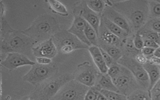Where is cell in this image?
Returning a JSON list of instances; mask_svg holds the SVG:
<instances>
[{
  "label": "cell",
  "mask_w": 160,
  "mask_h": 100,
  "mask_svg": "<svg viewBox=\"0 0 160 100\" xmlns=\"http://www.w3.org/2000/svg\"><path fill=\"white\" fill-rule=\"evenodd\" d=\"M35 62L38 64L49 65L52 63V59L45 57H37L35 58Z\"/></svg>",
  "instance_id": "e575fe53"
},
{
  "label": "cell",
  "mask_w": 160,
  "mask_h": 100,
  "mask_svg": "<svg viewBox=\"0 0 160 100\" xmlns=\"http://www.w3.org/2000/svg\"><path fill=\"white\" fill-rule=\"evenodd\" d=\"M94 85H96L100 89V91L103 89L110 91L118 92L117 88L112 81V79L108 75L107 73L102 74L99 72Z\"/></svg>",
  "instance_id": "d6986e66"
},
{
  "label": "cell",
  "mask_w": 160,
  "mask_h": 100,
  "mask_svg": "<svg viewBox=\"0 0 160 100\" xmlns=\"http://www.w3.org/2000/svg\"><path fill=\"white\" fill-rule=\"evenodd\" d=\"M155 49H156L144 46L142 48V49L141 50V54H142L143 55H144L146 57L148 58V57H149V56L153 55Z\"/></svg>",
  "instance_id": "d590c367"
},
{
  "label": "cell",
  "mask_w": 160,
  "mask_h": 100,
  "mask_svg": "<svg viewBox=\"0 0 160 100\" xmlns=\"http://www.w3.org/2000/svg\"><path fill=\"white\" fill-rule=\"evenodd\" d=\"M59 30V24L54 17L49 14H42L34 19L31 25L22 31V32L36 44L51 38Z\"/></svg>",
  "instance_id": "7a4b0ae2"
},
{
  "label": "cell",
  "mask_w": 160,
  "mask_h": 100,
  "mask_svg": "<svg viewBox=\"0 0 160 100\" xmlns=\"http://www.w3.org/2000/svg\"><path fill=\"white\" fill-rule=\"evenodd\" d=\"M1 88H0V98H1Z\"/></svg>",
  "instance_id": "f6af8a7d"
},
{
  "label": "cell",
  "mask_w": 160,
  "mask_h": 100,
  "mask_svg": "<svg viewBox=\"0 0 160 100\" xmlns=\"http://www.w3.org/2000/svg\"><path fill=\"white\" fill-rule=\"evenodd\" d=\"M88 50L92 59L95 66L97 68L98 71L102 74L107 73L108 68L104 61L100 48L98 46H90Z\"/></svg>",
  "instance_id": "e0dca14e"
},
{
  "label": "cell",
  "mask_w": 160,
  "mask_h": 100,
  "mask_svg": "<svg viewBox=\"0 0 160 100\" xmlns=\"http://www.w3.org/2000/svg\"><path fill=\"white\" fill-rule=\"evenodd\" d=\"M99 92L100 89L96 85H94L89 88L85 94L84 100H97Z\"/></svg>",
  "instance_id": "4dcf8cb0"
},
{
  "label": "cell",
  "mask_w": 160,
  "mask_h": 100,
  "mask_svg": "<svg viewBox=\"0 0 160 100\" xmlns=\"http://www.w3.org/2000/svg\"><path fill=\"white\" fill-rule=\"evenodd\" d=\"M100 92L108 99V100H128L127 96L121 94L118 92L110 91L107 90L101 89Z\"/></svg>",
  "instance_id": "f546056e"
},
{
  "label": "cell",
  "mask_w": 160,
  "mask_h": 100,
  "mask_svg": "<svg viewBox=\"0 0 160 100\" xmlns=\"http://www.w3.org/2000/svg\"><path fill=\"white\" fill-rule=\"evenodd\" d=\"M73 15L83 18L85 21L91 25L96 32H98L100 25V15L91 10L86 4V1H78L75 2L72 8Z\"/></svg>",
  "instance_id": "8fae6325"
},
{
  "label": "cell",
  "mask_w": 160,
  "mask_h": 100,
  "mask_svg": "<svg viewBox=\"0 0 160 100\" xmlns=\"http://www.w3.org/2000/svg\"><path fill=\"white\" fill-rule=\"evenodd\" d=\"M57 72V67L54 64L41 65L36 63L31 66L30 70L24 76L23 79L33 86H38L55 76Z\"/></svg>",
  "instance_id": "8992f818"
},
{
  "label": "cell",
  "mask_w": 160,
  "mask_h": 100,
  "mask_svg": "<svg viewBox=\"0 0 160 100\" xmlns=\"http://www.w3.org/2000/svg\"><path fill=\"white\" fill-rule=\"evenodd\" d=\"M128 100H152L149 91L139 88L127 96Z\"/></svg>",
  "instance_id": "d4e9b609"
},
{
  "label": "cell",
  "mask_w": 160,
  "mask_h": 100,
  "mask_svg": "<svg viewBox=\"0 0 160 100\" xmlns=\"http://www.w3.org/2000/svg\"><path fill=\"white\" fill-rule=\"evenodd\" d=\"M159 69H160V66H159Z\"/></svg>",
  "instance_id": "c3c4849f"
},
{
  "label": "cell",
  "mask_w": 160,
  "mask_h": 100,
  "mask_svg": "<svg viewBox=\"0 0 160 100\" xmlns=\"http://www.w3.org/2000/svg\"><path fill=\"white\" fill-rule=\"evenodd\" d=\"M135 60L140 64L141 65H143L146 62H148V59H147V57H146L144 55H143L142 54L139 53L138 54V55H136L134 58Z\"/></svg>",
  "instance_id": "74e56055"
},
{
  "label": "cell",
  "mask_w": 160,
  "mask_h": 100,
  "mask_svg": "<svg viewBox=\"0 0 160 100\" xmlns=\"http://www.w3.org/2000/svg\"><path fill=\"white\" fill-rule=\"evenodd\" d=\"M144 39V46L145 47H149L154 49H156L159 46L158 44H157L154 41L148 39Z\"/></svg>",
  "instance_id": "8d00e7d4"
},
{
  "label": "cell",
  "mask_w": 160,
  "mask_h": 100,
  "mask_svg": "<svg viewBox=\"0 0 160 100\" xmlns=\"http://www.w3.org/2000/svg\"><path fill=\"white\" fill-rule=\"evenodd\" d=\"M118 63L127 68L132 74L141 88L148 91L149 78L142 65L139 64L134 58L125 55H122Z\"/></svg>",
  "instance_id": "9c48e42d"
},
{
  "label": "cell",
  "mask_w": 160,
  "mask_h": 100,
  "mask_svg": "<svg viewBox=\"0 0 160 100\" xmlns=\"http://www.w3.org/2000/svg\"><path fill=\"white\" fill-rule=\"evenodd\" d=\"M105 2L126 19L134 34L144 26L149 19L148 4L146 0L105 1Z\"/></svg>",
  "instance_id": "6da1fadb"
},
{
  "label": "cell",
  "mask_w": 160,
  "mask_h": 100,
  "mask_svg": "<svg viewBox=\"0 0 160 100\" xmlns=\"http://www.w3.org/2000/svg\"><path fill=\"white\" fill-rule=\"evenodd\" d=\"M100 22L102 23L111 32L118 36L122 41L125 40L129 36H131L102 15L100 16Z\"/></svg>",
  "instance_id": "ac0fdd59"
},
{
  "label": "cell",
  "mask_w": 160,
  "mask_h": 100,
  "mask_svg": "<svg viewBox=\"0 0 160 100\" xmlns=\"http://www.w3.org/2000/svg\"><path fill=\"white\" fill-rule=\"evenodd\" d=\"M32 51L35 58L45 57L50 59L55 57L58 53L57 48L52 38H49L39 42L36 46H34L32 48Z\"/></svg>",
  "instance_id": "5bb4252c"
},
{
  "label": "cell",
  "mask_w": 160,
  "mask_h": 100,
  "mask_svg": "<svg viewBox=\"0 0 160 100\" xmlns=\"http://www.w3.org/2000/svg\"><path fill=\"white\" fill-rule=\"evenodd\" d=\"M133 35L129 36L123 41V45L121 48L123 55L134 58L136 55L141 53V51L137 49L133 43Z\"/></svg>",
  "instance_id": "44dd1931"
},
{
  "label": "cell",
  "mask_w": 160,
  "mask_h": 100,
  "mask_svg": "<svg viewBox=\"0 0 160 100\" xmlns=\"http://www.w3.org/2000/svg\"><path fill=\"white\" fill-rule=\"evenodd\" d=\"M98 42H101L108 45L115 46L121 49L123 45V41L118 36L111 32L106 28L100 22L98 32Z\"/></svg>",
  "instance_id": "2e32d148"
},
{
  "label": "cell",
  "mask_w": 160,
  "mask_h": 100,
  "mask_svg": "<svg viewBox=\"0 0 160 100\" xmlns=\"http://www.w3.org/2000/svg\"><path fill=\"white\" fill-rule=\"evenodd\" d=\"M112 81L118 92L126 96H128L134 91L141 88L132 74L122 66L121 67L119 73L112 78Z\"/></svg>",
  "instance_id": "ba28073f"
},
{
  "label": "cell",
  "mask_w": 160,
  "mask_h": 100,
  "mask_svg": "<svg viewBox=\"0 0 160 100\" xmlns=\"http://www.w3.org/2000/svg\"><path fill=\"white\" fill-rule=\"evenodd\" d=\"M149 18H160V3L156 0L148 1Z\"/></svg>",
  "instance_id": "4316f807"
},
{
  "label": "cell",
  "mask_w": 160,
  "mask_h": 100,
  "mask_svg": "<svg viewBox=\"0 0 160 100\" xmlns=\"http://www.w3.org/2000/svg\"><path fill=\"white\" fill-rule=\"evenodd\" d=\"M141 29L152 31L160 34V18H149Z\"/></svg>",
  "instance_id": "83f0119b"
},
{
  "label": "cell",
  "mask_w": 160,
  "mask_h": 100,
  "mask_svg": "<svg viewBox=\"0 0 160 100\" xmlns=\"http://www.w3.org/2000/svg\"><path fill=\"white\" fill-rule=\"evenodd\" d=\"M5 56H6V54L4 55V54H0V68L2 67V63L4 60Z\"/></svg>",
  "instance_id": "b9f144b4"
},
{
  "label": "cell",
  "mask_w": 160,
  "mask_h": 100,
  "mask_svg": "<svg viewBox=\"0 0 160 100\" xmlns=\"http://www.w3.org/2000/svg\"><path fill=\"white\" fill-rule=\"evenodd\" d=\"M133 43L135 48L139 51H141L144 47V39L142 37L138 32L134 34Z\"/></svg>",
  "instance_id": "d6a6232c"
},
{
  "label": "cell",
  "mask_w": 160,
  "mask_h": 100,
  "mask_svg": "<svg viewBox=\"0 0 160 100\" xmlns=\"http://www.w3.org/2000/svg\"><path fill=\"white\" fill-rule=\"evenodd\" d=\"M86 2L87 6L91 10H92L93 12L100 16L102 14L106 6L105 1L86 0Z\"/></svg>",
  "instance_id": "484cf974"
},
{
  "label": "cell",
  "mask_w": 160,
  "mask_h": 100,
  "mask_svg": "<svg viewBox=\"0 0 160 100\" xmlns=\"http://www.w3.org/2000/svg\"><path fill=\"white\" fill-rule=\"evenodd\" d=\"M86 22L81 17L74 15L73 20L71 26L67 29L68 32L78 38L82 42L84 43L89 47L91 46L84 35V29Z\"/></svg>",
  "instance_id": "9a60e30c"
},
{
  "label": "cell",
  "mask_w": 160,
  "mask_h": 100,
  "mask_svg": "<svg viewBox=\"0 0 160 100\" xmlns=\"http://www.w3.org/2000/svg\"><path fill=\"white\" fill-rule=\"evenodd\" d=\"M152 100H160V92L150 94Z\"/></svg>",
  "instance_id": "ab89813d"
},
{
  "label": "cell",
  "mask_w": 160,
  "mask_h": 100,
  "mask_svg": "<svg viewBox=\"0 0 160 100\" xmlns=\"http://www.w3.org/2000/svg\"><path fill=\"white\" fill-rule=\"evenodd\" d=\"M159 3H160V0H156Z\"/></svg>",
  "instance_id": "bcb514c9"
},
{
  "label": "cell",
  "mask_w": 160,
  "mask_h": 100,
  "mask_svg": "<svg viewBox=\"0 0 160 100\" xmlns=\"http://www.w3.org/2000/svg\"><path fill=\"white\" fill-rule=\"evenodd\" d=\"M36 62L28 56L16 52H8L6 54L2 66L5 68L12 70L24 66H32Z\"/></svg>",
  "instance_id": "7c38bea8"
},
{
  "label": "cell",
  "mask_w": 160,
  "mask_h": 100,
  "mask_svg": "<svg viewBox=\"0 0 160 100\" xmlns=\"http://www.w3.org/2000/svg\"><path fill=\"white\" fill-rule=\"evenodd\" d=\"M101 15L105 16L111 22L126 31L129 34H134L126 19L121 13L114 9L111 6L106 4L105 8Z\"/></svg>",
  "instance_id": "4fadbf2b"
},
{
  "label": "cell",
  "mask_w": 160,
  "mask_h": 100,
  "mask_svg": "<svg viewBox=\"0 0 160 100\" xmlns=\"http://www.w3.org/2000/svg\"><path fill=\"white\" fill-rule=\"evenodd\" d=\"M98 47L108 53L116 62H118L123 55L122 50L115 46L108 45L101 42H98Z\"/></svg>",
  "instance_id": "7402d4cb"
},
{
  "label": "cell",
  "mask_w": 160,
  "mask_h": 100,
  "mask_svg": "<svg viewBox=\"0 0 160 100\" xmlns=\"http://www.w3.org/2000/svg\"><path fill=\"white\" fill-rule=\"evenodd\" d=\"M72 79H74L73 74H64L46 80L39 89L36 100H51L66 83Z\"/></svg>",
  "instance_id": "5b68a950"
},
{
  "label": "cell",
  "mask_w": 160,
  "mask_h": 100,
  "mask_svg": "<svg viewBox=\"0 0 160 100\" xmlns=\"http://www.w3.org/2000/svg\"><path fill=\"white\" fill-rule=\"evenodd\" d=\"M100 50H101V54H102L104 61V62H105V64H106V65L107 66L108 68L110 67L111 66H112V64L116 63V62L113 60V59L108 53H106L104 50H102L101 48H100Z\"/></svg>",
  "instance_id": "836d02e7"
},
{
  "label": "cell",
  "mask_w": 160,
  "mask_h": 100,
  "mask_svg": "<svg viewBox=\"0 0 160 100\" xmlns=\"http://www.w3.org/2000/svg\"><path fill=\"white\" fill-rule=\"evenodd\" d=\"M30 100H36V99H30Z\"/></svg>",
  "instance_id": "7dc6e473"
},
{
  "label": "cell",
  "mask_w": 160,
  "mask_h": 100,
  "mask_svg": "<svg viewBox=\"0 0 160 100\" xmlns=\"http://www.w3.org/2000/svg\"><path fill=\"white\" fill-rule=\"evenodd\" d=\"M149 78V86L148 91H149L156 82L160 78V69L159 66L154 65L148 61L142 65Z\"/></svg>",
  "instance_id": "ffe728a7"
},
{
  "label": "cell",
  "mask_w": 160,
  "mask_h": 100,
  "mask_svg": "<svg viewBox=\"0 0 160 100\" xmlns=\"http://www.w3.org/2000/svg\"><path fill=\"white\" fill-rule=\"evenodd\" d=\"M121 66L118 64V62L114 63L112 66L108 68L107 74L112 79L114 77H116L120 72L121 71Z\"/></svg>",
  "instance_id": "1f68e13d"
},
{
  "label": "cell",
  "mask_w": 160,
  "mask_h": 100,
  "mask_svg": "<svg viewBox=\"0 0 160 100\" xmlns=\"http://www.w3.org/2000/svg\"><path fill=\"white\" fill-rule=\"evenodd\" d=\"M89 87L74 79L66 83L51 100H84Z\"/></svg>",
  "instance_id": "52a82bcc"
},
{
  "label": "cell",
  "mask_w": 160,
  "mask_h": 100,
  "mask_svg": "<svg viewBox=\"0 0 160 100\" xmlns=\"http://www.w3.org/2000/svg\"><path fill=\"white\" fill-rule=\"evenodd\" d=\"M84 35L91 46H98V34L94 28L87 22L85 26Z\"/></svg>",
  "instance_id": "cb8c5ba5"
},
{
  "label": "cell",
  "mask_w": 160,
  "mask_h": 100,
  "mask_svg": "<svg viewBox=\"0 0 160 100\" xmlns=\"http://www.w3.org/2000/svg\"><path fill=\"white\" fill-rule=\"evenodd\" d=\"M99 71L89 62H84L78 65L76 71L73 73L74 79L89 88L93 86Z\"/></svg>",
  "instance_id": "30bf717a"
},
{
  "label": "cell",
  "mask_w": 160,
  "mask_h": 100,
  "mask_svg": "<svg viewBox=\"0 0 160 100\" xmlns=\"http://www.w3.org/2000/svg\"><path fill=\"white\" fill-rule=\"evenodd\" d=\"M0 88H1V76L0 74Z\"/></svg>",
  "instance_id": "ee69618b"
},
{
  "label": "cell",
  "mask_w": 160,
  "mask_h": 100,
  "mask_svg": "<svg viewBox=\"0 0 160 100\" xmlns=\"http://www.w3.org/2000/svg\"><path fill=\"white\" fill-rule=\"evenodd\" d=\"M4 36L5 39L3 40L4 43L2 45L4 52H16L26 56L25 54H28V51H32L35 44L22 31H8Z\"/></svg>",
  "instance_id": "3957f363"
},
{
  "label": "cell",
  "mask_w": 160,
  "mask_h": 100,
  "mask_svg": "<svg viewBox=\"0 0 160 100\" xmlns=\"http://www.w3.org/2000/svg\"><path fill=\"white\" fill-rule=\"evenodd\" d=\"M46 2L53 12L62 16H68V10L66 6L61 2L56 0H49L47 1Z\"/></svg>",
  "instance_id": "603a6c76"
},
{
  "label": "cell",
  "mask_w": 160,
  "mask_h": 100,
  "mask_svg": "<svg viewBox=\"0 0 160 100\" xmlns=\"http://www.w3.org/2000/svg\"><path fill=\"white\" fill-rule=\"evenodd\" d=\"M153 55H154L155 56L160 58V46L155 49Z\"/></svg>",
  "instance_id": "60d3db41"
},
{
  "label": "cell",
  "mask_w": 160,
  "mask_h": 100,
  "mask_svg": "<svg viewBox=\"0 0 160 100\" xmlns=\"http://www.w3.org/2000/svg\"><path fill=\"white\" fill-rule=\"evenodd\" d=\"M51 38L58 52L59 51L64 54H69L78 49H88L89 48L67 29L59 30Z\"/></svg>",
  "instance_id": "277c9868"
},
{
  "label": "cell",
  "mask_w": 160,
  "mask_h": 100,
  "mask_svg": "<svg viewBox=\"0 0 160 100\" xmlns=\"http://www.w3.org/2000/svg\"><path fill=\"white\" fill-rule=\"evenodd\" d=\"M138 33H139L143 39H148L154 41L157 44H158L159 46H160V34H158L152 31L142 29H140Z\"/></svg>",
  "instance_id": "f1b7e54d"
},
{
  "label": "cell",
  "mask_w": 160,
  "mask_h": 100,
  "mask_svg": "<svg viewBox=\"0 0 160 100\" xmlns=\"http://www.w3.org/2000/svg\"><path fill=\"white\" fill-rule=\"evenodd\" d=\"M148 61L154 65L156 66H160V58L155 56L154 55H152L149 57L147 58Z\"/></svg>",
  "instance_id": "f35d334b"
},
{
  "label": "cell",
  "mask_w": 160,
  "mask_h": 100,
  "mask_svg": "<svg viewBox=\"0 0 160 100\" xmlns=\"http://www.w3.org/2000/svg\"><path fill=\"white\" fill-rule=\"evenodd\" d=\"M97 100H108V99L101 92H99Z\"/></svg>",
  "instance_id": "7bdbcfd3"
}]
</instances>
